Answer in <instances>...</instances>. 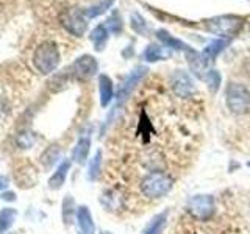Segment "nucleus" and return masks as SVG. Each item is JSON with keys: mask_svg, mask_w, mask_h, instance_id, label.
I'll list each match as a JSON object with an SVG mask.
<instances>
[{"mask_svg": "<svg viewBox=\"0 0 250 234\" xmlns=\"http://www.w3.org/2000/svg\"><path fill=\"white\" fill-rule=\"evenodd\" d=\"M16 217H18V211L13 208H3L0 211V234H5L11 228Z\"/></svg>", "mask_w": 250, "mask_h": 234, "instance_id": "a211bd4d", "label": "nucleus"}, {"mask_svg": "<svg viewBox=\"0 0 250 234\" xmlns=\"http://www.w3.org/2000/svg\"><path fill=\"white\" fill-rule=\"evenodd\" d=\"M156 36H158V39H160V41H161L164 45L170 47V49L183 50V52H186L188 49H191V47L188 45V44H185L183 41H180V39H177V38H174V36H170V35L167 33V31H164V30H160L158 33H156Z\"/></svg>", "mask_w": 250, "mask_h": 234, "instance_id": "f3484780", "label": "nucleus"}, {"mask_svg": "<svg viewBox=\"0 0 250 234\" xmlns=\"http://www.w3.org/2000/svg\"><path fill=\"white\" fill-rule=\"evenodd\" d=\"M188 211L194 218L207 220L214 213V198L213 195H194L188 203Z\"/></svg>", "mask_w": 250, "mask_h": 234, "instance_id": "39448f33", "label": "nucleus"}, {"mask_svg": "<svg viewBox=\"0 0 250 234\" xmlns=\"http://www.w3.org/2000/svg\"><path fill=\"white\" fill-rule=\"evenodd\" d=\"M131 27L135 31H138V33H146V31H147L146 22L139 14H133L131 16Z\"/></svg>", "mask_w": 250, "mask_h": 234, "instance_id": "a878e982", "label": "nucleus"}, {"mask_svg": "<svg viewBox=\"0 0 250 234\" xmlns=\"http://www.w3.org/2000/svg\"><path fill=\"white\" fill-rule=\"evenodd\" d=\"M227 45H229V41H227V39H216V41L209 42L205 47V50L202 52V57L207 59V62L214 61L217 55L221 53Z\"/></svg>", "mask_w": 250, "mask_h": 234, "instance_id": "dca6fc26", "label": "nucleus"}, {"mask_svg": "<svg viewBox=\"0 0 250 234\" xmlns=\"http://www.w3.org/2000/svg\"><path fill=\"white\" fill-rule=\"evenodd\" d=\"M74 217H77L75 201L70 195H66V198L62 200V222H64L66 226H69L74 222Z\"/></svg>", "mask_w": 250, "mask_h": 234, "instance_id": "aec40b11", "label": "nucleus"}, {"mask_svg": "<svg viewBox=\"0 0 250 234\" xmlns=\"http://www.w3.org/2000/svg\"><path fill=\"white\" fill-rule=\"evenodd\" d=\"M72 75L80 81H86L92 78L94 75L97 74L99 70V62L97 59L91 57V55H83V57L77 58L75 62L72 64Z\"/></svg>", "mask_w": 250, "mask_h": 234, "instance_id": "423d86ee", "label": "nucleus"}, {"mask_svg": "<svg viewBox=\"0 0 250 234\" xmlns=\"http://www.w3.org/2000/svg\"><path fill=\"white\" fill-rule=\"evenodd\" d=\"M249 167H250V162H249Z\"/></svg>", "mask_w": 250, "mask_h": 234, "instance_id": "7c9ffc66", "label": "nucleus"}, {"mask_svg": "<svg viewBox=\"0 0 250 234\" xmlns=\"http://www.w3.org/2000/svg\"><path fill=\"white\" fill-rule=\"evenodd\" d=\"M172 91H174L178 97H191L195 92V86L191 75L185 72V70H175L174 75L170 78Z\"/></svg>", "mask_w": 250, "mask_h": 234, "instance_id": "0eeeda50", "label": "nucleus"}, {"mask_svg": "<svg viewBox=\"0 0 250 234\" xmlns=\"http://www.w3.org/2000/svg\"><path fill=\"white\" fill-rule=\"evenodd\" d=\"M60 59H61V57H60L58 47L52 41L42 42L35 50V55H33V62H35L36 69L44 75L52 74L53 70L58 67Z\"/></svg>", "mask_w": 250, "mask_h": 234, "instance_id": "f257e3e1", "label": "nucleus"}, {"mask_svg": "<svg viewBox=\"0 0 250 234\" xmlns=\"http://www.w3.org/2000/svg\"><path fill=\"white\" fill-rule=\"evenodd\" d=\"M100 234H113L111 231H100Z\"/></svg>", "mask_w": 250, "mask_h": 234, "instance_id": "c756f323", "label": "nucleus"}, {"mask_svg": "<svg viewBox=\"0 0 250 234\" xmlns=\"http://www.w3.org/2000/svg\"><path fill=\"white\" fill-rule=\"evenodd\" d=\"M62 25H64V28L70 35L82 36L86 31V28H88V22L84 19V13L78 10H72L66 13V16L62 18Z\"/></svg>", "mask_w": 250, "mask_h": 234, "instance_id": "1a4fd4ad", "label": "nucleus"}, {"mask_svg": "<svg viewBox=\"0 0 250 234\" xmlns=\"http://www.w3.org/2000/svg\"><path fill=\"white\" fill-rule=\"evenodd\" d=\"M100 166H102V152L99 150L96 155H94V158L91 159L89 162V167H88V178L91 181H96L100 175Z\"/></svg>", "mask_w": 250, "mask_h": 234, "instance_id": "5701e85b", "label": "nucleus"}, {"mask_svg": "<svg viewBox=\"0 0 250 234\" xmlns=\"http://www.w3.org/2000/svg\"><path fill=\"white\" fill-rule=\"evenodd\" d=\"M227 106L233 114H247L250 113V92L244 84L230 83L225 91Z\"/></svg>", "mask_w": 250, "mask_h": 234, "instance_id": "f03ea898", "label": "nucleus"}, {"mask_svg": "<svg viewBox=\"0 0 250 234\" xmlns=\"http://www.w3.org/2000/svg\"><path fill=\"white\" fill-rule=\"evenodd\" d=\"M99 91H100V105H102V108H106L114 96L113 81L108 75L99 77Z\"/></svg>", "mask_w": 250, "mask_h": 234, "instance_id": "4468645a", "label": "nucleus"}, {"mask_svg": "<svg viewBox=\"0 0 250 234\" xmlns=\"http://www.w3.org/2000/svg\"><path fill=\"white\" fill-rule=\"evenodd\" d=\"M2 200L5 201H14L16 200V194L14 192H10V191H6L2 194Z\"/></svg>", "mask_w": 250, "mask_h": 234, "instance_id": "cd10ccee", "label": "nucleus"}, {"mask_svg": "<svg viewBox=\"0 0 250 234\" xmlns=\"http://www.w3.org/2000/svg\"><path fill=\"white\" fill-rule=\"evenodd\" d=\"M172 184H174V181L167 174L153 172L141 181V192L148 198H160L170 192Z\"/></svg>", "mask_w": 250, "mask_h": 234, "instance_id": "7ed1b4c3", "label": "nucleus"}, {"mask_svg": "<svg viewBox=\"0 0 250 234\" xmlns=\"http://www.w3.org/2000/svg\"><path fill=\"white\" fill-rule=\"evenodd\" d=\"M69 169H70V161L64 159L60 166L57 167V170L53 172V175L49 179V187L52 191H58L62 187V184L66 183V178L69 174Z\"/></svg>", "mask_w": 250, "mask_h": 234, "instance_id": "f8f14e48", "label": "nucleus"}, {"mask_svg": "<svg viewBox=\"0 0 250 234\" xmlns=\"http://www.w3.org/2000/svg\"><path fill=\"white\" fill-rule=\"evenodd\" d=\"M105 27H106L108 30L116 31V33H117V31H121V28H122V22H121V19L114 14L113 18H109V19H108V23H106Z\"/></svg>", "mask_w": 250, "mask_h": 234, "instance_id": "bb28decb", "label": "nucleus"}, {"mask_svg": "<svg viewBox=\"0 0 250 234\" xmlns=\"http://www.w3.org/2000/svg\"><path fill=\"white\" fill-rule=\"evenodd\" d=\"M185 53H186V61H188V64H189L191 72L197 78H205V75L208 72L207 70L208 62L202 57V53L195 52L194 49H188Z\"/></svg>", "mask_w": 250, "mask_h": 234, "instance_id": "9d476101", "label": "nucleus"}, {"mask_svg": "<svg viewBox=\"0 0 250 234\" xmlns=\"http://www.w3.org/2000/svg\"><path fill=\"white\" fill-rule=\"evenodd\" d=\"M203 80L207 81V86H208V89L213 92V94H216L217 92V89L221 88V81H222V77H221V74L217 72V70H208L207 72V75H205V78Z\"/></svg>", "mask_w": 250, "mask_h": 234, "instance_id": "4be33fe9", "label": "nucleus"}, {"mask_svg": "<svg viewBox=\"0 0 250 234\" xmlns=\"http://www.w3.org/2000/svg\"><path fill=\"white\" fill-rule=\"evenodd\" d=\"M242 23H244V19L239 18V16H217V18L209 19L207 27L211 33H214L221 38H231L238 33L241 30Z\"/></svg>", "mask_w": 250, "mask_h": 234, "instance_id": "20e7f679", "label": "nucleus"}, {"mask_svg": "<svg viewBox=\"0 0 250 234\" xmlns=\"http://www.w3.org/2000/svg\"><path fill=\"white\" fill-rule=\"evenodd\" d=\"M143 57L148 62H155V61H160V59L166 58V53H164L163 47H160V45H148L144 50Z\"/></svg>", "mask_w": 250, "mask_h": 234, "instance_id": "412c9836", "label": "nucleus"}, {"mask_svg": "<svg viewBox=\"0 0 250 234\" xmlns=\"http://www.w3.org/2000/svg\"><path fill=\"white\" fill-rule=\"evenodd\" d=\"M89 150H91V139L88 136H82L72 150V161L83 166L89 156Z\"/></svg>", "mask_w": 250, "mask_h": 234, "instance_id": "ddd939ff", "label": "nucleus"}, {"mask_svg": "<svg viewBox=\"0 0 250 234\" xmlns=\"http://www.w3.org/2000/svg\"><path fill=\"white\" fill-rule=\"evenodd\" d=\"M167 215H169V211H163L161 214L155 215L150 220V223L146 226V230H144L143 234H161L163 230L166 228Z\"/></svg>", "mask_w": 250, "mask_h": 234, "instance_id": "2eb2a0df", "label": "nucleus"}, {"mask_svg": "<svg viewBox=\"0 0 250 234\" xmlns=\"http://www.w3.org/2000/svg\"><path fill=\"white\" fill-rule=\"evenodd\" d=\"M91 41L94 42V47H96V50H104V47L108 41V28L105 25H97L91 31Z\"/></svg>", "mask_w": 250, "mask_h": 234, "instance_id": "6ab92c4d", "label": "nucleus"}, {"mask_svg": "<svg viewBox=\"0 0 250 234\" xmlns=\"http://www.w3.org/2000/svg\"><path fill=\"white\" fill-rule=\"evenodd\" d=\"M146 74H147V67H144V66H138V67H135L131 70L130 75L125 78L124 83L121 84L119 92H117V100H119L121 103L124 100L128 98V96L133 92V89L136 88V84L143 80Z\"/></svg>", "mask_w": 250, "mask_h": 234, "instance_id": "6e6552de", "label": "nucleus"}, {"mask_svg": "<svg viewBox=\"0 0 250 234\" xmlns=\"http://www.w3.org/2000/svg\"><path fill=\"white\" fill-rule=\"evenodd\" d=\"M113 3V0H105V2H102L96 6H91L88 10L84 11V16H88V18H96V16L102 14L104 11H106V8Z\"/></svg>", "mask_w": 250, "mask_h": 234, "instance_id": "393cba45", "label": "nucleus"}, {"mask_svg": "<svg viewBox=\"0 0 250 234\" xmlns=\"http://www.w3.org/2000/svg\"><path fill=\"white\" fill-rule=\"evenodd\" d=\"M8 184H10V181H8V178H6V176H2V175H0V191L6 189Z\"/></svg>", "mask_w": 250, "mask_h": 234, "instance_id": "c85d7f7f", "label": "nucleus"}, {"mask_svg": "<svg viewBox=\"0 0 250 234\" xmlns=\"http://www.w3.org/2000/svg\"><path fill=\"white\" fill-rule=\"evenodd\" d=\"M60 158V148L58 147H49L47 150L44 152V155H42V162H44V166L45 167H50V166H53L55 162H57V159Z\"/></svg>", "mask_w": 250, "mask_h": 234, "instance_id": "b1692460", "label": "nucleus"}, {"mask_svg": "<svg viewBox=\"0 0 250 234\" xmlns=\"http://www.w3.org/2000/svg\"><path fill=\"white\" fill-rule=\"evenodd\" d=\"M77 223L82 234H96V225L88 206L82 205L77 208Z\"/></svg>", "mask_w": 250, "mask_h": 234, "instance_id": "9b49d317", "label": "nucleus"}]
</instances>
